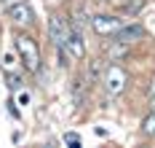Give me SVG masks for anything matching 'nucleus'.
I'll return each instance as SVG.
<instances>
[{"mask_svg": "<svg viewBox=\"0 0 155 148\" xmlns=\"http://www.w3.org/2000/svg\"><path fill=\"white\" fill-rule=\"evenodd\" d=\"M16 51H19V59L24 62L27 70H38L40 67V49H38V43H35V38L32 35H16Z\"/></svg>", "mask_w": 155, "mask_h": 148, "instance_id": "obj_1", "label": "nucleus"}, {"mask_svg": "<svg viewBox=\"0 0 155 148\" xmlns=\"http://www.w3.org/2000/svg\"><path fill=\"white\" fill-rule=\"evenodd\" d=\"M126 81H128V76H126V70L120 65H110L107 73H104V86H107L110 94H120L126 89Z\"/></svg>", "mask_w": 155, "mask_h": 148, "instance_id": "obj_2", "label": "nucleus"}, {"mask_svg": "<svg viewBox=\"0 0 155 148\" xmlns=\"http://www.w3.org/2000/svg\"><path fill=\"white\" fill-rule=\"evenodd\" d=\"M48 35H51V41H54L56 46H67V38H70L67 19L59 16V14H54V16L48 19Z\"/></svg>", "mask_w": 155, "mask_h": 148, "instance_id": "obj_3", "label": "nucleus"}, {"mask_svg": "<svg viewBox=\"0 0 155 148\" xmlns=\"http://www.w3.org/2000/svg\"><path fill=\"white\" fill-rule=\"evenodd\" d=\"M91 27L96 35H115L120 27H123V22L118 16H110V14H99V16L91 19Z\"/></svg>", "mask_w": 155, "mask_h": 148, "instance_id": "obj_4", "label": "nucleus"}, {"mask_svg": "<svg viewBox=\"0 0 155 148\" xmlns=\"http://www.w3.org/2000/svg\"><path fill=\"white\" fill-rule=\"evenodd\" d=\"M8 16H11V22H16V24H32L35 22V11H32L30 3H24V0H16V3H11L8 5Z\"/></svg>", "mask_w": 155, "mask_h": 148, "instance_id": "obj_5", "label": "nucleus"}, {"mask_svg": "<svg viewBox=\"0 0 155 148\" xmlns=\"http://www.w3.org/2000/svg\"><path fill=\"white\" fill-rule=\"evenodd\" d=\"M112 38L120 41V43H134V41H142V38H144V27H142V24H126V27H120Z\"/></svg>", "mask_w": 155, "mask_h": 148, "instance_id": "obj_6", "label": "nucleus"}, {"mask_svg": "<svg viewBox=\"0 0 155 148\" xmlns=\"http://www.w3.org/2000/svg\"><path fill=\"white\" fill-rule=\"evenodd\" d=\"M67 51H70V57H75V59H83V57H86V43H83V35H80V33L70 30V38H67Z\"/></svg>", "mask_w": 155, "mask_h": 148, "instance_id": "obj_7", "label": "nucleus"}, {"mask_svg": "<svg viewBox=\"0 0 155 148\" xmlns=\"http://www.w3.org/2000/svg\"><path fill=\"white\" fill-rule=\"evenodd\" d=\"M142 132H144V135H155V111L142 121Z\"/></svg>", "mask_w": 155, "mask_h": 148, "instance_id": "obj_8", "label": "nucleus"}, {"mask_svg": "<svg viewBox=\"0 0 155 148\" xmlns=\"http://www.w3.org/2000/svg\"><path fill=\"white\" fill-rule=\"evenodd\" d=\"M142 5H144V0H128V3H126L123 8H126V14H137V11H139Z\"/></svg>", "mask_w": 155, "mask_h": 148, "instance_id": "obj_9", "label": "nucleus"}, {"mask_svg": "<svg viewBox=\"0 0 155 148\" xmlns=\"http://www.w3.org/2000/svg\"><path fill=\"white\" fill-rule=\"evenodd\" d=\"M5 81H8V89H11V92L21 89V78H19V76H11V73H8V78H5Z\"/></svg>", "mask_w": 155, "mask_h": 148, "instance_id": "obj_10", "label": "nucleus"}, {"mask_svg": "<svg viewBox=\"0 0 155 148\" xmlns=\"http://www.w3.org/2000/svg\"><path fill=\"white\" fill-rule=\"evenodd\" d=\"M64 143H67V146H80V137H78L75 132H67V135H64Z\"/></svg>", "mask_w": 155, "mask_h": 148, "instance_id": "obj_11", "label": "nucleus"}, {"mask_svg": "<svg viewBox=\"0 0 155 148\" xmlns=\"http://www.w3.org/2000/svg\"><path fill=\"white\" fill-rule=\"evenodd\" d=\"M99 70H102L99 59H94V62H91V78H96V76H99Z\"/></svg>", "mask_w": 155, "mask_h": 148, "instance_id": "obj_12", "label": "nucleus"}, {"mask_svg": "<svg viewBox=\"0 0 155 148\" xmlns=\"http://www.w3.org/2000/svg\"><path fill=\"white\" fill-rule=\"evenodd\" d=\"M8 113L14 116V118H19V108H16V105H14V100H11V102H8Z\"/></svg>", "mask_w": 155, "mask_h": 148, "instance_id": "obj_13", "label": "nucleus"}]
</instances>
